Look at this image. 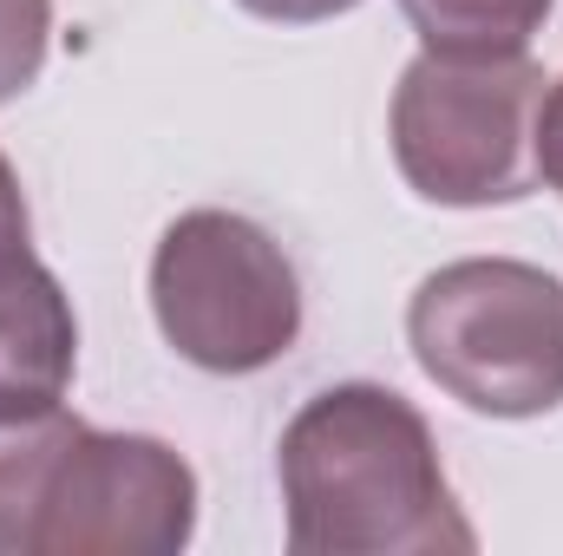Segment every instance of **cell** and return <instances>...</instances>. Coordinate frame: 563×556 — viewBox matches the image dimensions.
<instances>
[{"instance_id":"cell-4","label":"cell","mask_w":563,"mask_h":556,"mask_svg":"<svg viewBox=\"0 0 563 556\" xmlns=\"http://www.w3.org/2000/svg\"><path fill=\"white\" fill-rule=\"evenodd\" d=\"M544 66L531 53H432L394 86V164L407 190L445 210L525 203L538 190Z\"/></svg>"},{"instance_id":"cell-8","label":"cell","mask_w":563,"mask_h":556,"mask_svg":"<svg viewBox=\"0 0 563 556\" xmlns=\"http://www.w3.org/2000/svg\"><path fill=\"white\" fill-rule=\"evenodd\" d=\"M53 46V0H0V105H13L40 73Z\"/></svg>"},{"instance_id":"cell-7","label":"cell","mask_w":563,"mask_h":556,"mask_svg":"<svg viewBox=\"0 0 563 556\" xmlns=\"http://www.w3.org/2000/svg\"><path fill=\"white\" fill-rule=\"evenodd\" d=\"M558 0H400L432 53H525Z\"/></svg>"},{"instance_id":"cell-5","label":"cell","mask_w":563,"mask_h":556,"mask_svg":"<svg viewBox=\"0 0 563 556\" xmlns=\"http://www.w3.org/2000/svg\"><path fill=\"white\" fill-rule=\"evenodd\" d=\"M151 314L177 360L243 380L301 341V281L263 223L184 210L151 256Z\"/></svg>"},{"instance_id":"cell-1","label":"cell","mask_w":563,"mask_h":556,"mask_svg":"<svg viewBox=\"0 0 563 556\" xmlns=\"http://www.w3.org/2000/svg\"><path fill=\"white\" fill-rule=\"evenodd\" d=\"M282 518L295 556H472L478 531L452 498L426 413L341 380L282 425Z\"/></svg>"},{"instance_id":"cell-9","label":"cell","mask_w":563,"mask_h":556,"mask_svg":"<svg viewBox=\"0 0 563 556\" xmlns=\"http://www.w3.org/2000/svg\"><path fill=\"white\" fill-rule=\"evenodd\" d=\"M538 184H551L563 197V73L544 92V112H538Z\"/></svg>"},{"instance_id":"cell-6","label":"cell","mask_w":563,"mask_h":556,"mask_svg":"<svg viewBox=\"0 0 563 556\" xmlns=\"http://www.w3.org/2000/svg\"><path fill=\"white\" fill-rule=\"evenodd\" d=\"M79 367L73 294L33 249L0 256V413L59 407Z\"/></svg>"},{"instance_id":"cell-2","label":"cell","mask_w":563,"mask_h":556,"mask_svg":"<svg viewBox=\"0 0 563 556\" xmlns=\"http://www.w3.org/2000/svg\"><path fill=\"white\" fill-rule=\"evenodd\" d=\"M197 471L151 432H99L59 407L0 413V556H177Z\"/></svg>"},{"instance_id":"cell-10","label":"cell","mask_w":563,"mask_h":556,"mask_svg":"<svg viewBox=\"0 0 563 556\" xmlns=\"http://www.w3.org/2000/svg\"><path fill=\"white\" fill-rule=\"evenodd\" d=\"M7 249H33V216H26V197H20V177L0 151V256Z\"/></svg>"},{"instance_id":"cell-3","label":"cell","mask_w":563,"mask_h":556,"mask_svg":"<svg viewBox=\"0 0 563 556\" xmlns=\"http://www.w3.org/2000/svg\"><path fill=\"white\" fill-rule=\"evenodd\" d=\"M420 374L485 419H538L563 407V281L518 256L445 263L407 301Z\"/></svg>"},{"instance_id":"cell-11","label":"cell","mask_w":563,"mask_h":556,"mask_svg":"<svg viewBox=\"0 0 563 556\" xmlns=\"http://www.w3.org/2000/svg\"><path fill=\"white\" fill-rule=\"evenodd\" d=\"M243 13L256 20H282V26H314V20H334V13H354L361 0H236Z\"/></svg>"}]
</instances>
